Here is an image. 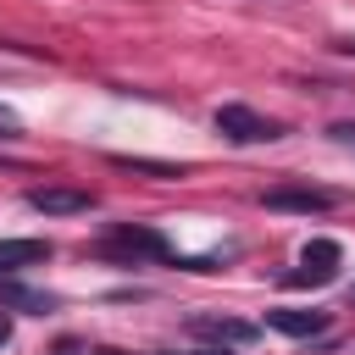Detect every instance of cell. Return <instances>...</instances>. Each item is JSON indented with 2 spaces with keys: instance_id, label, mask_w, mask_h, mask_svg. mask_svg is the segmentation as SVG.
I'll return each mask as SVG.
<instances>
[{
  "instance_id": "9c48e42d",
  "label": "cell",
  "mask_w": 355,
  "mask_h": 355,
  "mask_svg": "<svg viewBox=\"0 0 355 355\" xmlns=\"http://www.w3.org/2000/svg\"><path fill=\"white\" fill-rule=\"evenodd\" d=\"M338 261H344L338 239H305V250H300V266H322V272H338Z\"/></svg>"
},
{
  "instance_id": "2e32d148",
  "label": "cell",
  "mask_w": 355,
  "mask_h": 355,
  "mask_svg": "<svg viewBox=\"0 0 355 355\" xmlns=\"http://www.w3.org/2000/svg\"><path fill=\"white\" fill-rule=\"evenodd\" d=\"M338 50H344V55H355V39H344V44H338Z\"/></svg>"
},
{
  "instance_id": "52a82bcc",
  "label": "cell",
  "mask_w": 355,
  "mask_h": 355,
  "mask_svg": "<svg viewBox=\"0 0 355 355\" xmlns=\"http://www.w3.org/2000/svg\"><path fill=\"white\" fill-rule=\"evenodd\" d=\"M266 327H277L288 338H316L327 327V316L322 311H266Z\"/></svg>"
},
{
  "instance_id": "e0dca14e",
  "label": "cell",
  "mask_w": 355,
  "mask_h": 355,
  "mask_svg": "<svg viewBox=\"0 0 355 355\" xmlns=\"http://www.w3.org/2000/svg\"><path fill=\"white\" fill-rule=\"evenodd\" d=\"M94 355H128V349H94Z\"/></svg>"
},
{
  "instance_id": "8992f818",
  "label": "cell",
  "mask_w": 355,
  "mask_h": 355,
  "mask_svg": "<svg viewBox=\"0 0 355 355\" xmlns=\"http://www.w3.org/2000/svg\"><path fill=\"white\" fill-rule=\"evenodd\" d=\"M50 244L44 239H0V272H22V266H44Z\"/></svg>"
},
{
  "instance_id": "277c9868",
  "label": "cell",
  "mask_w": 355,
  "mask_h": 355,
  "mask_svg": "<svg viewBox=\"0 0 355 355\" xmlns=\"http://www.w3.org/2000/svg\"><path fill=\"white\" fill-rule=\"evenodd\" d=\"M28 205L44 216H83V211H94V194L67 189V183H44V189H28Z\"/></svg>"
},
{
  "instance_id": "5b68a950",
  "label": "cell",
  "mask_w": 355,
  "mask_h": 355,
  "mask_svg": "<svg viewBox=\"0 0 355 355\" xmlns=\"http://www.w3.org/2000/svg\"><path fill=\"white\" fill-rule=\"evenodd\" d=\"M189 333L211 338V344H250L255 338V327L239 322V316H189Z\"/></svg>"
},
{
  "instance_id": "5bb4252c",
  "label": "cell",
  "mask_w": 355,
  "mask_h": 355,
  "mask_svg": "<svg viewBox=\"0 0 355 355\" xmlns=\"http://www.w3.org/2000/svg\"><path fill=\"white\" fill-rule=\"evenodd\" d=\"M11 344V316H6V305H0V349Z\"/></svg>"
},
{
  "instance_id": "8fae6325",
  "label": "cell",
  "mask_w": 355,
  "mask_h": 355,
  "mask_svg": "<svg viewBox=\"0 0 355 355\" xmlns=\"http://www.w3.org/2000/svg\"><path fill=\"white\" fill-rule=\"evenodd\" d=\"M338 272H322V266H300V272H288L283 277V288H327Z\"/></svg>"
},
{
  "instance_id": "7a4b0ae2",
  "label": "cell",
  "mask_w": 355,
  "mask_h": 355,
  "mask_svg": "<svg viewBox=\"0 0 355 355\" xmlns=\"http://www.w3.org/2000/svg\"><path fill=\"white\" fill-rule=\"evenodd\" d=\"M261 205H266V211L316 216V211H333V205H338V194H333V189H322V183H277V189H266V194H261Z\"/></svg>"
},
{
  "instance_id": "ba28073f",
  "label": "cell",
  "mask_w": 355,
  "mask_h": 355,
  "mask_svg": "<svg viewBox=\"0 0 355 355\" xmlns=\"http://www.w3.org/2000/svg\"><path fill=\"white\" fill-rule=\"evenodd\" d=\"M0 305H6V311H33V316H44L55 300H50V294H33V288H22V283H0Z\"/></svg>"
},
{
  "instance_id": "4fadbf2b",
  "label": "cell",
  "mask_w": 355,
  "mask_h": 355,
  "mask_svg": "<svg viewBox=\"0 0 355 355\" xmlns=\"http://www.w3.org/2000/svg\"><path fill=\"white\" fill-rule=\"evenodd\" d=\"M327 133H333V139H338V144H355V122H333V128H327Z\"/></svg>"
},
{
  "instance_id": "7c38bea8",
  "label": "cell",
  "mask_w": 355,
  "mask_h": 355,
  "mask_svg": "<svg viewBox=\"0 0 355 355\" xmlns=\"http://www.w3.org/2000/svg\"><path fill=\"white\" fill-rule=\"evenodd\" d=\"M17 133H22V116L11 105H0V139H17Z\"/></svg>"
},
{
  "instance_id": "6da1fadb",
  "label": "cell",
  "mask_w": 355,
  "mask_h": 355,
  "mask_svg": "<svg viewBox=\"0 0 355 355\" xmlns=\"http://www.w3.org/2000/svg\"><path fill=\"white\" fill-rule=\"evenodd\" d=\"M100 261H166V239L155 227H111L100 244H94Z\"/></svg>"
},
{
  "instance_id": "3957f363",
  "label": "cell",
  "mask_w": 355,
  "mask_h": 355,
  "mask_svg": "<svg viewBox=\"0 0 355 355\" xmlns=\"http://www.w3.org/2000/svg\"><path fill=\"white\" fill-rule=\"evenodd\" d=\"M216 133L222 139H233V144H261V139H277L283 128L272 122V116H261V111H250V105H216Z\"/></svg>"
},
{
  "instance_id": "ac0fdd59",
  "label": "cell",
  "mask_w": 355,
  "mask_h": 355,
  "mask_svg": "<svg viewBox=\"0 0 355 355\" xmlns=\"http://www.w3.org/2000/svg\"><path fill=\"white\" fill-rule=\"evenodd\" d=\"M349 300H355V288H349Z\"/></svg>"
},
{
  "instance_id": "30bf717a",
  "label": "cell",
  "mask_w": 355,
  "mask_h": 355,
  "mask_svg": "<svg viewBox=\"0 0 355 355\" xmlns=\"http://www.w3.org/2000/svg\"><path fill=\"white\" fill-rule=\"evenodd\" d=\"M122 172H150V178H183V161H150V155H111Z\"/></svg>"
},
{
  "instance_id": "9a60e30c",
  "label": "cell",
  "mask_w": 355,
  "mask_h": 355,
  "mask_svg": "<svg viewBox=\"0 0 355 355\" xmlns=\"http://www.w3.org/2000/svg\"><path fill=\"white\" fill-rule=\"evenodd\" d=\"M166 355H178V349H166ZM189 355H227V344H211V349H189Z\"/></svg>"
}]
</instances>
